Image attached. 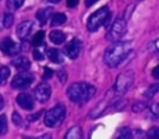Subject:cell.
<instances>
[{
    "mask_svg": "<svg viewBox=\"0 0 159 139\" xmlns=\"http://www.w3.org/2000/svg\"><path fill=\"white\" fill-rule=\"evenodd\" d=\"M132 43L127 41H116L104 52V63L108 67H117L129 53Z\"/></svg>",
    "mask_w": 159,
    "mask_h": 139,
    "instance_id": "obj_1",
    "label": "cell"
},
{
    "mask_svg": "<svg viewBox=\"0 0 159 139\" xmlns=\"http://www.w3.org/2000/svg\"><path fill=\"white\" fill-rule=\"evenodd\" d=\"M96 93V87L86 82H73L67 88V97L71 102L77 104H84Z\"/></svg>",
    "mask_w": 159,
    "mask_h": 139,
    "instance_id": "obj_2",
    "label": "cell"
},
{
    "mask_svg": "<svg viewBox=\"0 0 159 139\" xmlns=\"http://www.w3.org/2000/svg\"><path fill=\"white\" fill-rule=\"evenodd\" d=\"M65 115H66V108L62 104H57L45 113L43 120H45V124L47 127L53 128V127L60 125L63 122Z\"/></svg>",
    "mask_w": 159,
    "mask_h": 139,
    "instance_id": "obj_3",
    "label": "cell"
},
{
    "mask_svg": "<svg viewBox=\"0 0 159 139\" xmlns=\"http://www.w3.org/2000/svg\"><path fill=\"white\" fill-rule=\"evenodd\" d=\"M109 15H111V12H109V9L107 6H102L97 11H94L88 17V21H87V29H88V31H96V30H98L108 20Z\"/></svg>",
    "mask_w": 159,
    "mask_h": 139,
    "instance_id": "obj_4",
    "label": "cell"
},
{
    "mask_svg": "<svg viewBox=\"0 0 159 139\" xmlns=\"http://www.w3.org/2000/svg\"><path fill=\"white\" fill-rule=\"evenodd\" d=\"M133 79H134V73L130 71V70H127L124 72H122L120 74H118L117 79H116V83H114V93L118 94V96H122L132 86L133 83Z\"/></svg>",
    "mask_w": 159,
    "mask_h": 139,
    "instance_id": "obj_5",
    "label": "cell"
},
{
    "mask_svg": "<svg viewBox=\"0 0 159 139\" xmlns=\"http://www.w3.org/2000/svg\"><path fill=\"white\" fill-rule=\"evenodd\" d=\"M125 30H127V21L123 17H118L111 26V29L108 30V32L106 34V38L108 41H112V42H116L118 41L124 34H125Z\"/></svg>",
    "mask_w": 159,
    "mask_h": 139,
    "instance_id": "obj_6",
    "label": "cell"
},
{
    "mask_svg": "<svg viewBox=\"0 0 159 139\" xmlns=\"http://www.w3.org/2000/svg\"><path fill=\"white\" fill-rule=\"evenodd\" d=\"M34 82V76L27 71L19 72L11 81V87L15 89H25Z\"/></svg>",
    "mask_w": 159,
    "mask_h": 139,
    "instance_id": "obj_7",
    "label": "cell"
},
{
    "mask_svg": "<svg viewBox=\"0 0 159 139\" xmlns=\"http://www.w3.org/2000/svg\"><path fill=\"white\" fill-rule=\"evenodd\" d=\"M0 50L7 56H15L20 52V45L10 37H5L0 41Z\"/></svg>",
    "mask_w": 159,
    "mask_h": 139,
    "instance_id": "obj_8",
    "label": "cell"
},
{
    "mask_svg": "<svg viewBox=\"0 0 159 139\" xmlns=\"http://www.w3.org/2000/svg\"><path fill=\"white\" fill-rule=\"evenodd\" d=\"M34 96H35V99L40 103H45L47 102V99L50 98L51 96V87L46 83V82H42L40 83L35 91H34Z\"/></svg>",
    "mask_w": 159,
    "mask_h": 139,
    "instance_id": "obj_9",
    "label": "cell"
},
{
    "mask_svg": "<svg viewBox=\"0 0 159 139\" xmlns=\"http://www.w3.org/2000/svg\"><path fill=\"white\" fill-rule=\"evenodd\" d=\"M81 47H82V42H81L78 38H73L72 41H70V43L66 45V47H65V53H66L71 60H75V58L80 55Z\"/></svg>",
    "mask_w": 159,
    "mask_h": 139,
    "instance_id": "obj_10",
    "label": "cell"
},
{
    "mask_svg": "<svg viewBox=\"0 0 159 139\" xmlns=\"http://www.w3.org/2000/svg\"><path fill=\"white\" fill-rule=\"evenodd\" d=\"M16 102L17 104L25 109V110H31L34 108V99L30 94L27 93H20L17 97H16Z\"/></svg>",
    "mask_w": 159,
    "mask_h": 139,
    "instance_id": "obj_11",
    "label": "cell"
},
{
    "mask_svg": "<svg viewBox=\"0 0 159 139\" xmlns=\"http://www.w3.org/2000/svg\"><path fill=\"white\" fill-rule=\"evenodd\" d=\"M31 29H32V21H30V20L22 21L16 27V35L19 36V38L24 40V38H26L30 35Z\"/></svg>",
    "mask_w": 159,
    "mask_h": 139,
    "instance_id": "obj_12",
    "label": "cell"
},
{
    "mask_svg": "<svg viewBox=\"0 0 159 139\" xmlns=\"http://www.w3.org/2000/svg\"><path fill=\"white\" fill-rule=\"evenodd\" d=\"M12 66L16 67V68L20 70V71H27V70L30 68V61H29L26 57L20 56V57L12 60Z\"/></svg>",
    "mask_w": 159,
    "mask_h": 139,
    "instance_id": "obj_13",
    "label": "cell"
},
{
    "mask_svg": "<svg viewBox=\"0 0 159 139\" xmlns=\"http://www.w3.org/2000/svg\"><path fill=\"white\" fill-rule=\"evenodd\" d=\"M51 14H52V9H51V7H45V9H41L40 11L36 12V19L39 20V22H40L41 25H43V24H46V21L50 19Z\"/></svg>",
    "mask_w": 159,
    "mask_h": 139,
    "instance_id": "obj_14",
    "label": "cell"
},
{
    "mask_svg": "<svg viewBox=\"0 0 159 139\" xmlns=\"http://www.w3.org/2000/svg\"><path fill=\"white\" fill-rule=\"evenodd\" d=\"M47 56L51 62L53 63H62L63 62V56L57 48H48L47 50Z\"/></svg>",
    "mask_w": 159,
    "mask_h": 139,
    "instance_id": "obj_15",
    "label": "cell"
},
{
    "mask_svg": "<svg viewBox=\"0 0 159 139\" xmlns=\"http://www.w3.org/2000/svg\"><path fill=\"white\" fill-rule=\"evenodd\" d=\"M50 40H51V42H53L55 45H60V43L65 42L66 35H65L62 31H60V30H53V31L50 32Z\"/></svg>",
    "mask_w": 159,
    "mask_h": 139,
    "instance_id": "obj_16",
    "label": "cell"
},
{
    "mask_svg": "<svg viewBox=\"0 0 159 139\" xmlns=\"http://www.w3.org/2000/svg\"><path fill=\"white\" fill-rule=\"evenodd\" d=\"M81 138H82V130L80 127H73L65 134V139H81Z\"/></svg>",
    "mask_w": 159,
    "mask_h": 139,
    "instance_id": "obj_17",
    "label": "cell"
},
{
    "mask_svg": "<svg viewBox=\"0 0 159 139\" xmlns=\"http://www.w3.org/2000/svg\"><path fill=\"white\" fill-rule=\"evenodd\" d=\"M66 20H67V17H66L65 14L57 12V14H55V15L51 17V25H52V26H58V25L65 24Z\"/></svg>",
    "mask_w": 159,
    "mask_h": 139,
    "instance_id": "obj_18",
    "label": "cell"
},
{
    "mask_svg": "<svg viewBox=\"0 0 159 139\" xmlns=\"http://www.w3.org/2000/svg\"><path fill=\"white\" fill-rule=\"evenodd\" d=\"M12 22H14V15L10 14V12L4 14V16H2V26L5 29H7V27H10L12 25Z\"/></svg>",
    "mask_w": 159,
    "mask_h": 139,
    "instance_id": "obj_19",
    "label": "cell"
},
{
    "mask_svg": "<svg viewBox=\"0 0 159 139\" xmlns=\"http://www.w3.org/2000/svg\"><path fill=\"white\" fill-rule=\"evenodd\" d=\"M10 76V70L6 66L0 67V84H4Z\"/></svg>",
    "mask_w": 159,
    "mask_h": 139,
    "instance_id": "obj_20",
    "label": "cell"
},
{
    "mask_svg": "<svg viewBox=\"0 0 159 139\" xmlns=\"http://www.w3.org/2000/svg\"><path fill=\"white\" fill-rule=\"evenodd\" d=\"M25 0H6V5L10 10H16L22 6Z\"/></svg>",
    "mask_w": 159,
    "mask_h": 139,
    "instance_id": "obj_21",
    "label": "cell"
},
{
    "mask_svg": "<svg viewBox=\"0 0 159 139\" xmlns=\"http://www.w3.org/2000/svg\"><path fill=\"white\" fill-rule=\"evenodd\" d=\"M43 37H45L43 31L36 32V35L32 37V45H34V46H40V45L42 43V41H43Z\"/></svg>",
    "mask_w": 159,
    "mask_h": 139,
    "instance_id": "obj_22",
    "label": "cell"
},
{
    "mask_svg": "<svg viewBox=\"0 0 159 139\" xmlns=\"http://www.w3.org/2000/svg\"><path fill=\"white\" fill-rule=\"evenodd\" d=\"M7 132V119L4 114L0 115V134H6Z\"/></svg>",
    "mask_w": 159,
    "mask_h": 139,
    "instance_id": "obj_23",
    "label": "cell"
},
{
    "mask_svg": "<svg viewBox=\"0 0 159 139\" xmlns=\"http://www.w3.org/2000/svg\"><path fill=\"white\" fill-rule=\"evenodd\" d=\"M158 89H159V84L158 83H155V84H152L149 88H148V91L144 93V96L145 97H149V98H152L157 92H158Z\"/></svg>",
    "mask_w": 159,
    "mask_h": 139,
    "instance_id": "obj_24",
    "label": "cell"
},
{
    "mask_svg": "<svg viewBox=\"0 0 159 139\" xmlns=\"http://www.w3.org/2000/svg\"><path fill=\"white\" fill-rule=\"evenodd\" d=\"M143 109H145V103H143V102H137V103H134L133 105H132V110L133 112H142Z\"/></svg>",
    "mask_w": 159,
    "mask_h": 139,
    "instance_id": "obj_25",
    "label": "cell"
},
{
    "mask_svg": "<svg viewBox=\"0 0 159 139\" xmlns=\"http://www.w3.org/2000/svg\"><path fill=\"white\" fill-rule=\"evenodd\" d=\"M132 134H130V130L128 128H122L119 132H118V137L119 138H129Z\"/></svg>",
    "mask_w": 159,
    "mask_h": 139,
    "instance_id": "obj_26",
    "label": "cell"
},
{
    "mask_svg": "<svg viewBox=\"0 0 159 139\" xmlns=\"http://www.w3.org/2000/svg\"><path fill=\"white\" fill-rule=\"evenodd\" d=\"M148 137H149V138H153V139H157V138L159 137V132H158V128H157V127H153V128L149 130V133H148Z\"/></svg>",
    "mask_w": 159,
    "mask_h": 139,
    "instance_id": "obj_27",
    "label": "cell"
},
{
    "mask_svg": "<svg viewBox=\"0 0 159 139\" xmlns=\"http://www.w3.org/2000/svg\"><path fill=\"white\" fill-rule=\"evenodd\" d=\"M34 58L37 60V61H42V60H43V55H42L39 50H35V51H34Z\"/></svg>",
    "mask_w": 159,
    "mask_h": 139,
    "instance_id": "obj_28",
    "label": "cell"
},
{
    "mask_svg": "<svg viewBox=\"0 0 159 139\" xmlns=\"http://www.w3.org/2000/svg\"><path fill=\"white\" fill-rule=\"evenodd\" d=\"M150 112H152V114H153L154 118L158 117V104H157V103L152 104V107H150Z\"/></svg>",
    "mask_w": 159,
    "mask_h": 139,
    "instance_id": "obj_29",
    "label": "cell"
},
{
    "mask_svg": "<svg viewBox=\"0 0 159 139\" xmlns=\"http://www.w3.org/2000/svg\"><path fill=\"white\" fill-rule=\"evenodd\" d=\"M12 122H14L16 125H20V124H21V117H20L17 113H14V114H12Z\"/></svg>",
    "mask_w": 159,
    "mask_h": 139,
    "instance_id": "obj_30",
    "label": "cell"
},
{
    "mask_svg": "<svg viewBox=\"0 0 159 139\" xmlns=\"http://www.w3.org/2000/svg\"><path fill=\"white\" fill-rule=\"evenodd\" d=\"M52 74H53L52 70H51V68H48V67H46V68H45V74H43V79H47V78H50V77H51Z\"/></svg>",
    "mask_w": 159,
    "mask_h": 139,
    "instance_id": "obj_31",
    "label": "cell"
},
{
    "mask_svg": "<svg viewBox=\"0 0 159 139\" xmlns=\"http://www.w3.org/2000/svg\"><path fill=\"white\" fill-rule=\"evenodd\" d=\"M80 0H67V6L68 7H75L78 4Z\"/></svg>",
    "mask_w": 159,
    "mask_h": 139,
    "instance_id": "obj_32",
    "label": "cell"
},
{
    "mask_svg": "<svg viewBox=\"0 0 159 139\" xmlns=\"http://www.w3.org/2000/svg\"><path fill=\"white\" fill-rule=\"evenodd\" d=\"M41 114H42V112L40 110V112H37V113H36V114H34V115H29V118H27V119H29V120H36Z\"/></svg>",
    "mask_w": 159,
    "mask_h": 139,
    "instance_id": "obj_33",
    "label": "cell"
},
{
    "mask_svg": "<svg viewBox=\"0 0 159 139\" xmlns=\"http://www.w3.org/2000/svg\"><path fill=\"white\" fill-rule=\"evenodd\" d=\"M58 78L61 79V82H65V81H66V74H65L63 71H60V72H58Z\"/></svg>",
    "mask_w": 159,
    "mask_h": 139,
    "instance_id": "obj_34",
    "label": "cell"
},
{
    "mask_svg": "<svg viewBox=\"0 0 159 139\" xmlns=\"http://www.w3.org/2000/svg\"><path fill=\"white\" fill-rule=\"evenodd\" d=\"M158 71H159V67L157 66L154 70H153V77L154 78H159V74H158Z\"/></svg>",
    "mask_w": 159,
    "mask_h": 139,
    "instance_id": "obj_35",
    "label": "cell"
},
{
    "mask_svg": "<svg viewBox=\"0 0 159 139\" xmlns=\"http://www.w3.org/2000/svg\"><path fill=\"white\" fill-rule=\"evenodd\" d=\"M98 0H86V6H92L93 4H96Z\"/></svg>",
    "mask_w": 159,
    "mask_h": 139,
    "instance_id": "obj_36",
    "label": "cell"
},
{
    "mask_svg": "<svg viewBox=\"0 0 159 139\" xmlns=\"http://www.w3.org/2000/svg\"><path fill=\"white\" fill-rule=\"evenodd\" d=\"M2 105H4V101H2V97H1V94H0V109L2 108Z\"/></svg>",
    "mask_w": 159,
    "mask_h": 139,
    "instance_id": "obj_37",
    "label": "cell"
},
{
    "mask_svg": "<svg viewBox=\"0 0 159 139\" xmlns=\"http://www.w3.org/2000/svg\"><path fill=\"white\" fill-rule=\"evenodd\" d=\"M47 1H50V2H58L60 0H47Z\"/></svg>",
    "mask_w": 159,
    "mask_h": 139,
    "instance_id": "obj_38",
    "label": "cell"
}]
</instances>
